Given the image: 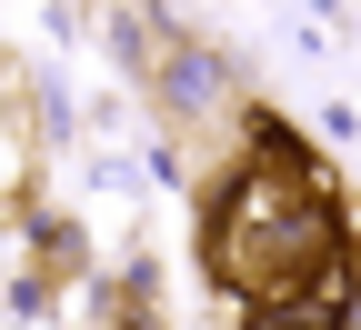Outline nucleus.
Masks as SVG:
<instances>
[{"label": "nucleus", "mask_w": 361, "mask_h": 330, "mask_svg": "<svg viewBox=\"0 0 361 330\" xmlns=\"http://www.w3.org/2000/svg\"><path fill=\"white\" fill-rule=\"evenodd\" d=\"M151 90H161V110L180 120V130H211L221 110L241 101V70L211 51V40H191V30H161V51H151Z\"/></svg>", "instance_id": "obj_2"}, {"label": "nucleus", "mask_w": 361, "mask_h": 330, "mask_svg": "<svg viewBox=\"0 0 361 330\" xmlns=\"http://www.w3.org/2000/svg\"><path fill=\"white\" fill-rule=\"evenodd\" d=\"M30 180V120H20V101H0V191H20Z\"/></svg>", "instance_id": "obj_4"}, {"label": "nucleus", "mask_w": 361, "mask_h": 330, "mask_svg": "<svg viewBox=\"0 0 361 330\" xmlns=\"http://www.w3.org/2000/svg\"><path fill=\"white\" fill-rule=\"evenodd\" d=\"M201 260L221 291H241L251 310L301 300L311 280L341 260V201L322 160L301 151L281 120H251V160H231L201 201Z\"/></svg>", "instance_id": "obj_1"}, {"label": "nucleus", "mask_w": 361, "mask_h": 330, "mask_svg": "<svg viewBox=\"0 0 361 330\" xmlns=\"http://www.w3.org/2000/svg\"><path fill=\"white\" fill-rule=\"evenodd\" d=\"M251 330H331V300H322V280H311L301 300H271V310H251Z\"/></svg>", "instance_id": "obj_3"}]
</instances>
